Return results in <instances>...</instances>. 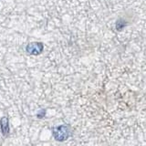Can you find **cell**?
Here are the masks:
<instances>
[{
    "label": "cell",
    "instance_id": "obj_1",
    "mask_svg": "<svg viewBox=\"0 0 146 146\" xmlns=\"http://www.w3.org/2000/svg\"><path fill=\"white\" fill-rule=\"evenodd\" d=\"M54 138L58 141H64L68 140L70 135V129L68 125H59L52 129Z\"/></svg>",
    "mask_w": 146,
    "mask_h": 146
},
{
    "label": "cell",
    "instance_id": "obj_2",
    "mask_svg": "<svg viewBox=\"0 0 146 146\" xmlns=\"http://www.w3.org/2000/svg\"><path fill=\"white\" fill-rule=\"evenodd\" d=\"M43 49H44V46L41 42H32L26 47V51L29 55H33V56L40 55L42 53Z\"/></svg>",
    "mask_w": 146,
    "mask_h": 146
},
{
    "label": "cell",
    "instance_id": "obj_3",
    "mask_svg": "<svg viewBox=\"0 0 146 146\" xmlns=\"http://www.w3.org/2000/svg\"><path fill=\"white\" fill-rule=\"evenodd\" d=\"M0 129H1L2 134L4 136H7L10 131V128H9V123H8V119L7 117H2L0 120Z\"/></svg>",
    "mask_w": 146,
    "mask_h": 146
},
{
    "label": "cell",
    "instance_id": "obj_4",
    "mask_svg": "<svg viewBox=\"0 0 146 146\" xmlns=\"http://www.w3.org/2000/svg\"><path fill=\"white\" fill-rule=\"evenodd\" d=\"M126 21L122 20V19H119L117 22H116V29L121 31L123 29H124V27H126Z\"/></svg>",
    "mask_w": 146,
    "mask_h": 146
}]
</instances>
